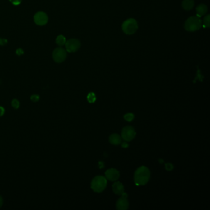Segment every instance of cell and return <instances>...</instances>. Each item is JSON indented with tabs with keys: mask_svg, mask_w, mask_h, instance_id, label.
<instances>
[{
	"mask_svg": "<svg viewBox=\"0 0 210 210\" xmlns=\"http://www.w3.org/2000/svg\"><path fill=\"white\" fill-rule=\"evenodd\" d=\"M150 177V171L149 169L145 166H142L136 170L134 175V181L137 186L144 185L148 182Z\"/></svg>",
	"mask_w": 210,
	"mask_h": 210,
	"instance_id": "obj_1",
	"label": "cell"
},
{
	"mask_svg": "<svg viewBox=\"0 0 210 210\" xmlns=\"http://www.w3.org/2000/svg\"><path fill=\"white\" fill-rule=\"evenodd\" d=\"M107 184V180L105 177L97 176L93 178L91 183V187L93 190L97 193H100L105 190Z\"/></svg>",
	"mask_w": 210,
	"mask_h": 210,
	"instance_id": "obj_2",
	"label": "cell"
},
{
	"mask_svg": "<svg viewBox=\"0 0 210 210\" xmlns=\"http://www.w3.org/2000/svg\"><path fill=\"white\" fill-rule=\"evenodd\" d=\"M202 21L197 16H192L187 19L185 22V29L190 32L197 31L202 27Z\"/></svg>",
	"mask_w": 210,
	"mask_h": 210,
	"instance_id": "obj_3",
	"label": "cell"
},
{
	"mask_svg": "<svg viewBox=\"0 0 210 210\" xmlns=\"http://www.w3.org/2000/svg\"><path fill=\"white\" fill-rule=\"evenodd\" d=\"M121 28L123 32L126 35H133L138 30V24L136 19L130 18L123 22Z\"/></svg>",
	"mask_w": 210,
	"mask_h": 210,
	"instance_id": "obj_4",
	"label": "cell"
},
{
	"mask_svg": "<svg viewBox=\"0 0 210 210\" xmlns=\"http://www.w3.org/2000/svg\"><path fill=\"white\" fill-rule=\"evenodd\" d=\"M136 131L131 126H125L121 131V138L125 141L130 142L133 140L136 136Z\"/></svg>",
	"mask_w": 210,
	"mask_h": 210,
	"instance_id": "obj_5",
	"label": "cell"
},
{
	"mask_svg": "<svg viewBox=\"0 0 210 210\" xmlns=\"http://www.w3.org/2000/svg\"><path fill=\"white\" fill-rule=\"evenodd\" d=\"M67 51L62 48H57L54 49L52 57L55 62L61 63L64 62L67 57Z\"/></svg>",
	"mask_w": 210,
	"mask_h": 210,
	"instance_id": "obj_6",
	"label": "cell"
},
{
	"mask_svg": "<svg viewBox=\"0 0 210 210\" xmlns=\"http://www.w3.org/2000/svg\"><path fill=\"white\" fill-rule=\"evenodd\" d=\"M65 46L67 51L69 52H74L80 49L81 46V43L78 39L72 38L66 41Z\"/></svg>",
	"mask_w": 210,
	"mask_h": 210,
	"instance_id": "obj_7",
	"label": "cell"
},
{
	"mask_svg": "<svg viewBox=\"0 0 210 210\" xmlns=\"http://www.w3.org/2000/svg\"><path fill=\"white\" fill-rule=\"evenodd\" d=\"M128 194L123 192L121 197L118 199L116 202V207L118 210H126L129 207V202L128 201Z\"/></svg>",
	"mask_w": 210,
	"mask_h": 210,
	"instance_id": "obj_8",
	"label": "cell"
},
{
	"mask_svg": "<svg viewBox=\"0 0 210 210\" xmlns=\"http://www.w3.org/2000/svg\"><path fill=\"white\" fill-rule=\"evenodd\" d=\"M34 21L38 25H44L48 21V17L46 13L43 12H38L34 16Z\"/></svg>",
	"mask_w": 210,
	"mask_h": 210,
	"instance_id": "obj_9",
	"label": "cell"
},
{
	"mask_svg": "<svg viewBox=\"0 0 210 210\" xmlns=\"http://www.w3.org/2000/svg\"><path fill=\"white\" fill-rule=\"evenodd\" d=\"M105 178L108 179L110 181H116L120 177V173L119 171L115 169V168H111L109 170H107L105 173Z\"/></svg>",
	"mask_w": 210,
	"mask_h": 210,
	"instance_id": "obj_10",
	"label": "cell"
},
{
	"mask_svg": "<svg viewBox=\"0 0 210 210\" xmlns=\"http://www.w3.org/2000/svg\"><path fill=\"white\" fill-rule=\"evenodd\" d=\"M112 190L113 192L118 195H121L125 191L124 186L120 182H115L112 185Z\"/></svg>",
	"mask_w": 210,
	"mask_h": 210,
	"instance_id": "obj_11",
	"label": "cell"
},
{
	"mask_svg": "<svg viewBox=\"0 0 210 210\" xmlns=\"http://www.w3.org/2000/svg\"><path fill=\"white\" fill-rule=\"evenodd\" d=\"M208 11V7L207 5L204 4H200L196 7L197 16L200 17L206 14Z\"/></svg>",
	"mask_w": 210,
	"mask_h": 210,
	"instance_id": "obj_12",
	"label": "cell"
},
{
	"mask_svg": "<svg viewBox=\"0 0 210 210\" xmlns=\"http://www.w3.org/2000/svg\"><path fill=\"white\" fill-rule=\"evenodd\" d=\"M194 0H183L182 2V7L184 10L189 11L194 8Z\"/></svg>",
	"mask_w": 210,
	"mask_h": 210,
	"instance_id": "obj_13",
	"label": "cell"
},
{
	"mask_svg": "<svg viewBox=\"0 0 210 210\" xmlns=\"http://www.w3.org/2000/svg\"><path fill=\"white\" fill-rule=\"evenodd\" d=\"M109 141L112 144L118 145L121 143V138L117 134H112L109 137Z\"/></svg>",
	"mask_w": 210,
	"mask_h": 210,
	"instance_id": "obj_14",
	"label": "cell"
},
{
	"mask_svg": "<svg viewBox=\"0 0 210 210\" xmlns=\"http://www.w3.org/2000/svg\"><path fill=\"white\" fill-rule=\"evenodd\" d=\"M56 41V43L59 46H62L65 45V44L66 43V38L63 35H59L57 37Z\"/></svg>",
	"mask_w": 210,
	"mask_h": 210,
	"instance_id": "obj_15",
	"label": "cell"
},
{
	"mask_svg": "<svg viewBox=\"0 0 210 210\" xmlns=\"http://www.w3.org/2000/svg\"><path fill=\"white\" fill-rule=\"evenodd\" d=\"M87 99H88V102L90 103H94V102L96 101V96H95L94 93H90L88 95Z\"/></svg>",
	"mask_w": 210,
	"mask_h": 210,
	"instance_id": "obj_16",
	"label": "cell"
},
{
	"mask_svg": "<svg viewBox=\"0 0 210 210\" xmlns=\"http://www.w3.org/2000/svg\"><path fill=\"white\" fill-rule=\"evenodd\" d=\"M203 25L204 27L206 28H209L210 27V15L208 14L204 18L203 21Z\"/></svg>",
	"mask_w": 210,
	"mask_h": 210,
	"instance_id": "obj_17",
	"label": "cell"
},
{
	"mask_svg": "<svg viewBox=\"0 0 210 210\" xmlns=\"http://www.w3.org/2000/svg\"><path fill=\"white\" fill-rule=\"evenodd\" d=\"M135 118V115L133 113H127L124 115V119L127 121H131Z\"/></svg>",
	"mask_w": 210,
	"mask_h": 210,
	"instance_id": "obj_18",
	"label": "cell"
},
{
	"mask_svg": "<svg viewBox=\"0 0 210 210\" xmlns=\"http://www.w3.org/2000/svg\"><path fill=\"white\" fill-rule=\"evenodd\" d=\"M11 104H12V107H13L14 108H15V109H17V108H19V106H20V103H19V101L17 99H13V100L12 101V103H11Z\"/></svg>",
	"mask_w": 210,
	"mask_h": 210,
	"instance_id": "obj_19",
	"label": "cell"
},
{
	"mask_svg": "<svg viewBox=\"0 0 210 210\" xmlns=\"http://www.w3.org/2000/svg\"><path fill=\"white\" fill-rule=\"evenodd\" d=\"M30 99L32 102L34 103H36L38 102L39 100V96L38 95V94H33L31 98H30Z\"/></svg>",
	"mask_w": 210,
	"mask_h": 210,
	"instance_id": "obj_20",
	"label": "cell"
},
{
	"mask_svg": "<svg viewBox=\"0 0 210 210\" xmlns=\"http://www.w3.org/2000/svg\"><path fill=\"white\" fill-rule=\"evenodd\" d=\"M174 168V167L173 165V164L171 163H167L165 164V169L168 171H171L173 170V169Z\"/></svg>",
	"mask_w": 210,
	"mask_h": 210,
	"instance_id": "obj_21",
	"label": "cell"
},
{
	"mask_svg": "<svg viewBox=\"0 0 210 210\" xmlns=\"http://www.w3.org/2000/svg\"><path fill=\"white\" fill-rule=\"evenodd\" d=\"M13 4L17 6V5H19L21 3V1L22 0H9Z\"/></svg>",
	"mask_w": 210,
	"mask_h": 210,
	"instance_id": "obj_22",
	"label": "cell"
},
{
	"mask_svg": "<svg viewBox=\"0 0 210 210\" xmlns=\"http://www.w3.org/2000/svg\"><path fill=\"white\" fill-rule=\"evenodd\" d=\"M4 112H5L4 108L0 106V117L2 116L4 114Z\"/></svg>",
	"mask_w": 210,
	"mask_h": 210,
	"instance_id": "obj_23",
	"label": "cell"
},
{
	"mask_svg": "<svg viewBox=\"0 0 210 210\" xmlns=\"http://www.w3.org/2000/svg\"><path fill=\"white\" fill-rule=\"evenodd\" d=\"M121 146H122V147H123V148H126V147H128V143L126 142V141H125V142H122Z\"/></svg>",
	"mask_w": 210,
	"mask_h": 210,
	"instance_id": "obj_24",
	"label": "cell"
},
{
	"mask_svg": "<svg viewBox=\"0 0 210 210\" xmlns=\"http://www.w3.org/2000/svg\"><path fill=\"white\" fill-rule=\"evenodd\" d=\"M5 43H6V39H0V45H4Z\"/></svg>",
	"mask_w": 210,
	"mask_h": 210,
	"instance_id": "obj_25",
	"label": "cell"
},
{
	"mask_svg": "<svg viewBox=\"0 0 210 210\" xmlns=\"http://www.w3.org/2000/svg\"><path fill=\"white\" fill-rule=\"evenodd\" d=\"M3 202H4V201H3V199H2V197H1V196H0V208L2 206V205H3Z\"/></svg>",
	"mask_w": 210,
	"mask_h": 210,
	"instance_id": "obj_26",
	"label": "cell"
}]
</instances>
